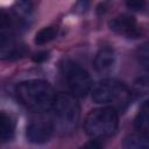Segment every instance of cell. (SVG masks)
Listing matches in <instances>:
<instances>
[{
  "instance_id": "4fadbf2b",
  "label": "cell",
  "mask_w": 149,
  "mask_h": 149,
  "mask_svg": "<svg viewBox=\"0 0 149 149\" xmlns=\"http://www.w3.org/2000/svg\"><path fill=\"white\" fill-rule=\"evenodd\" d=\"M58 34V29L55 26H48L43 27L41 30H38L34 37V43L37 45H43L49 43L50 41L55 40Z\"/></svg>"
},
{
  "instance_id": "8fae6325",
  "label": "cell",
  "mask_w": 149,
  "mask_h": 149,
  "mask_svg": "<svg viewBox=\"0 0 149 149\" xmlns=\"http://www.w3.org/2000/svg\"><path fill=\"white\" fill-rule=\"evenodd\" d=\"M134 127L137 132L148 134L149 133V105L148 100H144L134 119Z\"/></svg>"
},
{
  "instance_id": "277c9868",
  "label": "cell",
  "mask_w": 149,
  "mask_h": 149,
  "mask_svg": "<svg viewBox=\"0 0 149 149\" xmlns=\"http://www.w3.org/2000/svg\"><path fill=\"white\" fill-rule=\"evenodd\" d=\"M95 104L111 105L118 112H123L132 100L130 90L120 80L107 78L99 81L92 92Z\"/></svg>"
},
{
  "instance_id": "ac0fdd59",
  "label": "cell",
  "mask_w": 149,
  "mask_h": 149,
  "mask_svg": "<svg viewBox=\"0 0 149 149\" xmlns=\"http://www.w3.org/2000/svg\"><path fill=\"white\" fill-rule=\"evenodd\" d=\"M137 56H139V61L140 63L142 64V66L144 69H148V56H149V52H148V44L144 43L140 47L139 51H137Z\"/></svg>"
},
{
  "instance_id": "5b68a950",
  "label": "cell",
  "mask_w": 149,
  "mask_h": 149,
  "mask_svg": "<svg viewBox=\"0 0 149 149\" xmlns=\"http://www.w3.org/2000/svg\"><path fill=\"white\" fill-rule=\"evenodd\" d=\"M61 73L63 79L76 98H85L92 88V79L90 73L78 63L65 59L61 64Z\"/></svg>"
},
{
  "instance_id": "9a60e30c",
  "label": "cell",
  "mask_w": 149,
  "mask_h": 149,
  "mask_svg": "<svg viewBox=\"0 0 149 149\" xmlns=\"http://www.w3.org/2000/svg\"><path fill=\"white\" fill-rule=\"evenodd\" d=\"M34 10V3L31 0H16L13 6V12L16 17L27 19L31 15Z\"/></svg>"
},
{
  "instance_id": "5bb4252c",
  "label": "cell",
  "mask_w": 149,
  "mask_h": 149,
  "mask_svg": "<svg viewBox=\"0 0 149 149\" xmlns=\"http://www.w3.org/2000/svg\"><path fill=\"white\" fill-rule=\"evenodd\" d=\"M130 94H132V99L147 98L148 95V77L147 76L140 77L134 81Z\"/></svg>"
},
{
  "instance_id": "44dd1931",
  "label": "cell",
  "mask_w": 149,
  "mask_h": 149,
  "mask_svg": "<svg viewBox=\"0 0 149 149\" xmlns=\"http://www.w3.org/2000/svg\"><path fill=\"white\" fill-rule=\"evenodd\" d=\"M97 141H98V140L93 139L91 142H88V143L84 144V147H91V148H99V147H101L102 144H101V143H99V142H97Z\"/></svg>"
},
{
  "instance_id": "7c38bea8",
  "label": "cell",
  "mask_w": 149,
  "mask_h": 149,
  "mask_svg": "<svg viewBox=\"0 0 149 149\" xmlns=\"http://www.w3.org/2000/svg\"><path fill=\"white\" fill-rule=\"evenodd\" d=\"M123 147L127 149H147L149 147L148 134L139 132L128 135L123 141Z\"/></svg>"
},
{
  "instance_id": "52a82bcc",
  "label": "cell",
  "mask_w": 149,
  "mask_h": 149,
  "mask_svg": "<svg viewBox=\"0 0 149 149\" xmlns=\"http://www.w3.org/2000/svg\"><path fill=\"white\" fill-rule=\"evenodd\" d=\"M26 44L14 35L0 31V61H14L27 55Z\"/></svg>"
},
{
  "instance_id": "e0dca14e",
  "label": "cell",
  "mask_w": 149,
  "mask_h": 149,
  "mask_svg": "<svg viewBox=\"0 0 149 149\" xmlns=\"http://www.w3.org/2000/svg\"><path fill=\"white\" fill-rule=\"evenodd\" d=\"M125 3L128 9L141 12L147 7V0H125Z\"/></svg>"
},
{
  "instance_id": "7a4b0ae2",
  "label": "cell",
  "mask_w": 149,
  "mask_h": 149,
  "mask_svg": "<svg viewBox=\"0 0 149 149\" xmlns=\"http://www.w3.org/2000/svg\"><path fill=\"white\" fill-rule=\"evenodd\" d=\"M52 109V122L59 130L71 133L77 129L80 119V106L71 93L59 92L55 94Z\"/></svg>"
},
{
  "instance_id": "3957f363",
  "label": "cell",
  "mask_w": 149,
  "mask_h": 149,
  "mask_svg": "<svg viewBox=\"0 0 149 149\" xmlns=\"http://www.w3.org/2000/svg\"><path fill=\"white\" fill-rule=\"evenodd\" d=\"M119 126L118 111L112 106L99 107L90 111L84 120L85 133L95 140L111 137Z\"/></svg>"
},
{
  "instance_id": "9c48e42d",
  "label": "cell",
  "mask_w": 149,
  "mask_h": 149,
  "mask_svg": "<svg viewBox=\"0 0 149 149\" xmlns=\"http://www.w3.org/2000/svg\"><path fill=\"white\" fill-rule=\"evenodd\" d=\"M115 65V54L111 48H101L94 57V69L101 74L109 73Z\"/></svg>"
},
{
  "instance_id": "d6986e66",
  "label": "cell",
  "mask_w": 149,
  "mask_h": 149,
  "mask_svg": "<svg viewBox=\"0 0 149 149\" xmlns=\"http://www.w3.org/2000/svg\"><path fill=\"white\" fill-rule=\"evenodd\" d=\"M90 3H91V0H77L76 6H74V8H76L74 10H76L77 13L83 14V13H85V12L88 9Z\"/></svg>"
},
{
  "instance_id": "2e32d148",
  "label": "cell",
  "mask_w": 149,
  "mask_h": 149,
  "mask_svg": "<svg viewBox=\"0 0 149 149\" xmlns=\"http://www.w3.org/2000/svg\"><path fill=\"white\" fill-rule=\"evenodd\" d=\"M12 22L13 19L10 14L5 9H0V31H5L6 29H8L12 26Z\"/></svg>"
},
{
  "instance_id": "6da1fadb",
  "label": "cell",
  "mask_w": 149,
  "mask_h": 149,
  "mask_svg": "<svg viewBox=\"0 0 149 149\" xmlns=\"http://www.w3.org/2000/svg\"><path fill=\"white\" fill-rule=\"evenodd\" d=\"M19 101L34 113H44L51 109L55 91L52 86L43 79H28L21 81L15 88Z\"/></svg>"
},
{
  "instance_id": "ffe728a7",
  "label": "cell",
  "mask_w": 149,
  "mask_h": 149,
  "mask_svg": "<svg viewBox=\"0 0 149 149\" xmlns=\"http://www.w3.org/2000/svg\"><path fill=\"white\" fill-rule=\"evenodd\" d=\"M48 58H49V52L48 51H40V52H36L33 56V61L35 63H43Z\"/></svg>"
},
{
  "instance_id": "30bf717a",
  "label": "cell",
  "mask_w": 149,
  "mask_h": 149,
  "mask_svg": "<svg viewBox=\"0 0 149 149\" xmlns=\"http://www.w3.org/2000/svg\"><path fill=\"white\" fill-rule=\"evenodd\" d=\"M15 134V119L7 112L0 111V142H8Z\"/></svg>"
},
{
  "instance_id": "ba28073f",
  "label": "cell",
  "mask_w": 149,
  "mask_h": 149,
  "mask_svg": "<svg viewBox=\"0 0 149 149\" xmlns=\"http://www.w3.org/2000/svg\"><path fill=\"white\" fill-rule=\"evenodd\" d=\"M108 27L112 31L123 35L128 38H137L142 35V28L137 24L135 17L128 14L115 16L108 22Z\"/></svg>"
},
{
  "instance_id": "8992f818",
  "label": "cell",
  "mask_w": 149,
  "mask_h": 149,
  "mask_svg": "<svg viewBox=\"0 0 149 149\" xmlns=\"http://www.w3.org/2000/svg\"><path fill=\"white\" fill-rule=\"evenodd\" d=\"M36 118L31 119L29 123L27 125L26 129V136L27 140L34 144H43L47 143L54 133V122L49 118H45L42 115V113H38Z\"/></svg>"
}]
</instances>
